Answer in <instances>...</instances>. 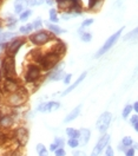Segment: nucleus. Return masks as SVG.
<instances>
[{
  "label": "nucleus",
  "instance_id": "f704fd0d",
  "mask_svg": "<svg viewBox=\"0 0 138 156\" xmlns=\"http://www.w3.org/2000/svg\"><path fill=\"white\" fill-rule=\"evenodd\" d=\"M67 144L71 148H77V147H79V141H78V138H70L67 141Z\"/></svg>",
  "mask_w": 138,
  "mask_h": 156
},
{
  "label": "nucleus",
  "instance_id": "423d86ee",
  "mask_svg": "<svg viewBox=\"0 0 138 156\" xmlns=\"http://www.w3.org/2000/svg\"><path fill=\"white\" fill-rule=\"evenodd\" d=\"M52 38L53 36L50 32H47V31H38V32L31 34L29 37L30 42L32 44L37 45V46H42V45L47 44L50 40H52Z\"/></svg>",
  "mask_w": 138,
  "mask_h": 156
},
{
  "label": "nucleus",
  "instance_id": "0eeeda50",
  "mask_svg": "<svg viewBox=\"0 0 138 156\" xmlns=\"http://www.w3.org/2000/svg\"><path fill=\"white\" fill-rule=\"evenodd\" d=\"M25 43H26V39L24 37H17V38L12 39L10 43H6V47H5L6 56L14 57Z\"/></svg>",
  "mask_w": 138,
  "mask_h": 156
},
{
  "label": "nucleus",
  "instance_id": "9b49d317",
  "mask_svg": "<svg viewBox=\"0 0 138 156\" xmlns=\"http://www.w3.org/2000/svg\"><path fill=\"white\" fill-rule=\"evenodd\" d=\"M0 89L5 93H13L15 91L20 89V85L17 83V80H12V79H4L1 83Z\"/></svg>",
  "mask_w": 138,
  "mask_h": 156
},
{
  "label": "nucleus",
  "instance_id": "ddd939ff",
  "mask_svg": "<svg viewBox=\"0 0 138 156\" xmlns=\"http://www.w3.org/2000/svg\"><path fill=\"white\" fill-rule=\"evenodd\" d=\"M60 107V104L58 102H47V103H42L37 110L42 112H50V111H54V110H58Z\"/></svg>",
  "mask_w": 138,
  "mask_h": 156
},
{
  "label": "nucleus",
  "instance_id": "4468645a",
  "mask_svg": "<svg viewBox=\"0 0 138 156\" xmlns=\"http://www.w3.org/2000/svg\"><path fill=\"white\" fill-rule=\"evenodd\" d=\"M90 136H91V133H90V130L89 129H82V130H79V145H85L87 144V142H89V140H90Z\"/></svg>",
  "mask_w": 138,
  "mask_h": 156
},
{
  "label": "nucleus",
  "instance_id": "bb28decb",
  "mask_svg": "<svg viewBox=\"0 0 138 156\" xmlns=\"http://www.w3.org/2000/svg\"><path fill=\"white\" fill-rule=\"evenodd\" d=\"M32 30H33L32 24H27V25H25V26H21L20 29H19V32L24 34H27V33H30Z\"/></svg>",
  "mask_w": 138,
  "mask_h": 156
},
{
  "label": "nucleus",
  "instance_id": "393cba45",
  "mask_svg": "<svg viewBox=\"0 0 138 156\" xmlns=\"http://www.w3.org/2000/svg\"><path fill=\"white\" fill-rule=\"evenodd\" d=\"M66 135L70 138H78L79 137V130L73 129V128H67L66 129Z\"/></svg>",
  "mask_w": 138,
  "mask_h": 156
},
{
  "label": "nucleus",
  "instance_id": "f8f14e48",
  "mask_svg": "<svg viewBox=\"0 0 138 156\" xmlns=\"http://www.w3.org/2000/svg\"><path fill=\"white\" fill-rule=\"evenodd\" d=\"M110 143V135L109 134H103V136L99 138L98 143L96 144V147L92 150V154L91 156H98L104 149L106 148V145Z\"/></svg>",
  "mask_w": 138,
  "mask_h": 156
},
{
  "label": "nucleus",
  "instance_id": "2f4dec72",
  "mask_svg": "<svg viewBox=\"0 0 138 156\" xmlns=\"http://www.w3.org/2000/svg\"><path fill=\"white\" fill-rule=\"evenodd\" d=\"M80 36H82V40L85 42V43H90L91 39H92V34L89 33V32H85V31Z\"/></svg>",
  "mask_w": 138,
  "mask_h": 156
},
{
  "label": "nucleus",
  "instance_id": "dca6fc26",
  "mask_svg": "<svg viewBox=\"0 0 138 156\" xmlns=\"http://www.w3.org/2000/svg\"><path fill=\"white\" fill-rule=\"evenodd\" d=\"M14 124V120L11 115H4L2 118L0 120V127L2 129H8Z\"/></svg>",
  "mask_w": 138,
  "mask_h": 156
},
{
  "label": "nucleus",
  "instance_id": "f03ea898",
  "mask_svg": "<svg viewBox=\"0 0 138 156\" xmlns=\"http://www.w3.org/2000/svg\"><path fill=\"white\" fill-rule=\"evenodd\" d=\"M60 57L62 56L54 53L52 51H49L47 53H45V55L42 56V58H40L39 62H38V65L40 66L42 70L50 71V70H52L54 66H57V64L60 62Z\"/></svg>",
  "mask_w": 138,
  "mask_h": 156
},
{
  "label": "nucleus",
  "instance_id": "cd10ccee",
  "mask_svg": "<svg viewBox=\"0 0 138 156\" xmlns=\"http://www.w3.org/2000/svg\"><path fill=\"white\" fill-rule=\"evenodd\" d=\"M31 15H32L31 10H26V11H24V12H21V13H20L19 19H20L21 22H25V20H27V19H29Z\"/></svg>",
  "mask_w": 138,
  "mask_h": 156
},
{
  "label": "nucleus",
  "instance_id": "72a5a7b5",
  "mask_svg": "<svg viewBox=\"0 0 138 156\" xmlns=\"http://www.w3.org/2000/svg\"><path fill=\"white\" fill-rule=\"evenodd\" d=\"M130 123L132 124V127H133V129L137 131L138 130V116L137 115H133V116H131V120H130Z\"/></svg>",
  "mask_w": 138,
  "mask_h": 156
},
{
  "label": "nucleus",
  "instance_id": "de8ad7c7",
  "mask_svg": "<svg viewBox=\"0 0 138 156\" xmlns=\"http://www.w3.org/2000/svg\"><path fill=\"white\" fill-rule=\"evenodd\" d=\"M73 156H85V154H83L82 151H74Z\"/></svg>",
  "mask_w": 138,
  "mask_h": 156
},
{
  "label": "nucleus",
  "instance_id": "ea45409f",
  "mask_svg": "<svg viewBox=\"0 0 138 156\" xmlns=\"http://www.w3.org/2000/svg\"><path fill=\"white\" fill-rule=\"evenodd\" d=\"M105 156H113V149L111 145H106V150H105Z\"/></svg>",
  "mask_w": 138,
  "mask_h": 156
},
{
  "label": "nucleus",
  "instance_id": "c756f323",
  "mask_svg": "<svg viewBox=\"0 0 138 156\" xmlns=\"http://www.w3.org/2000/svg\"><path fill=\"white\" fill-rule=\"evenodd\" d=\"M74 17H78V14H77V13H73V12H65V13L62 14V18H63L64 20H69V19L74 18Z\"/></svg>",
  "mask_w": 138,
  "mask_h": 156
},
{
  "label": "nucleus",
  "instance_id": "37998d69",
  "mask_svg": "<svg viewBox=\"0 0 138 156\" xmlns=\"http://www.w3.org/2000/svg\"><path fill=\"white\" fill-rule=\"evenodd\" d=\"M71 77H72V75L71 73H67V75H65L64 76V83L65 84H70V82H71Z\"/></svg>",
  "mask_w": 138,
  "mask_h": 156
},
{
  "label": "nucleus",
  "instance_id": "7c9ffc66",
  "mask_svg": "<svg viewBox=\"0 0 138 156\" xmlns=\"http://www.w3.org/2000/svg\"><path fill=\"white\" fill-rule=\"evenodd\" d=\"M45 0H27L26 1V5L27 6H39V5H42V2H44Z\"/></svg>",
  "mask_w": 138,
  "mask_h": 156
},
{
  "label": "nucleus",
  "instance_id": "39448f33",
  "mask_svg": "<svg viewBox=\"0 0 138 156\" xmlns=\"http://www.w3.org/2000/svg\"><path fill=\"white\" fill-rule=\"evenodd\" d=\"M27 98H29L27 93L25 92V90L20 88L18 91L10 93V97L7 98V103L10 104L11 107H21L22 104L26 103Z\"/></svg>",
  "mask_w": 138,
  "mask_h": 156
},
{
  "label": "nucleus",
  "instance_id": "c03bdc74",
  "mask_svg": "<svg viewBox=\"0 0 138 156\" xmlns=\"http://www.w3.org/2000/svg\"><path fill=\"white\" fill-rule=\"evenodd\" d=\"M54 143H57L58 147H62V145L65 144V142H64L63 138H59V137H56V138H54Z\"/></svg>",
  "mask_w": 138,
  "mask_h": 156
},
{
  "label": "nucleus",
  "instance_id": "9d476101",
  "mask_svg": "<svg viewBox=\"0 0 138 156\" xmlns=\"http://www.w3.org/2000/svg\"><path fill=\"white\" fill-rule=\"evenodd\" d=\"M12 138H14V141L17 142V144L19 147H24L29 142V130L25 128H18L13 131Z\"/></svg>",
  "mask_w": 138,
  "mask_h": 156
},
{
  "label": "nucleus",
  "instance_id": "4be33fe9",
  "mask_svg": "<svg viewBox=\"0 0 138 156\" xmlns=\"http://www.w3.org/2000/svg\"><path fill=\"white\" fill-rule=\"evenodd\" d=\"M104 0H89V5H87V8L89 10H97L102 5H103Z\"/></svg>",
  "mask_w": 138,
  "mask_h": 156
},
{
  "label": "nucleus",
  "instance_id": "a211bd4d",
  "mask_svg": "<svg viewBox=\"0 0 138 156\" xmlns=\"http://www.w3.org/2000/svg\"><path fill=\"white\" fill-rule=\"evenodd\" d=\"M80 111H82V105H78V107H76L72 111L70 112L66 117H65V120H64V122L65 123H69L71 122V121H73V120H76L79 115H80Z\"/></svg>",
  "mask_w": 138,
  "mask_h": 156
},
{
  "label": "nucleus",
  "instance_id": "7ed1b4c3",
  "mask_svg": "<svg viewBox=\"0 0 138 156\" xmlns=\"http://www.w3.org/2000/svg\"><path fill=\"white\" fill-rule=\"evenodd\" d=\"M58 5V10H62L65 12H73L78 15L82 14L83 5L80 0H56Z\"/></svg>",
  "mask_w": 138,
  "mask_h": 156
},
{
  "label": "nucleus",
  "instance_id": "a19ab883",
  "mask_svg": "<svg viewBox=\"0 0 138 156\" xmlns=\"http://www.w3.org/2000/svg\"><path fill=\"white\" fill-rule=\"evenodd\" d=\"M93 19H86L84 22H82V27H86V26H90V25H92L93 24Z\"/></svg>",
  "mask_w": 138,
  "mask_h": 156
},
{
  "label": "nucleus",
  "instance_id": "4c0bfd02",
  "mask_svg": "<svg viewBox=\"0 0 138 156\" xmlns=\"http://www.w3.org/2000/svg\"><path fill=\"white\" fill-rule=\"evenodd\" d=\"M42 22L40 20V18H38V19H35L33 24H32V26H33V29H35V30H40V27H42Z\"/></svg>",
  "mask_w": 138,
  "mask_h": 156
},
{
  "label": "nucleus",
  "instance_id": "3c124183",
  "mask_svg": "<svg viewBox=\"0 0 138 156\" xmlns=\"http://www.w3.org/2000/svg\"><path fill=\"white\" fill-rule=\"evenodd\" d=\"M0 33H1V27H0Z\"/></svg>",
  "mask_w": 138,
  "mask_h": 156
},
{
  "label": "nucleus",
  "instance_id": "412c9836",
  "mask_svg": "<svg viewBox=\"0 0 138 156\" xmlns=\"http://www.w3.org/2000/svg\"><path fill=\"white\" fill-rule=\"evenodd\" d=\"M64 76H65V72L62 69H56V71L50 76V79L51 80H60L64 78Z\"/></svg>",
  "mask_w": 138,
  "mask_h": 156
},
{
  "label": "nucleus",
  "instance_id": "1a4fd4ad",
  "mask_svg": "<svg viewBox=\"0 0 138 156\" xmlns=\"http://www.w3.org/2000/svg\"><path fill=\"white\" fill-rule=\"evenodd\" d=\"M111 120H112V115H111L109 111L103 112V114L99 116V118H98V121H97L96 127H97V129L99 130V133H100V134H105L106 133V130H107V129H109V127H110Z\"/></svg>",
  "mask_w": 138,
  "mask_h": 156
},
{
  "label": "nucleus",
  "instance_id": "6e6552de",
  "mask_svg": "<svg viewBox=\"0 0 138 156\" xmlns=\"http://www.w3.org/2000/svg\"><path fill=\"white\" fill-rule=\"evenodd\" d=\"M123 30H124V27H122L120 30H118L116 33H113L110 38H109V39H107V40H106L105 44L103 45V46L98 50V52L96 53V58H99L100 56H103L104 53H106L110 49H112V46L116 44L117 40L119 39V37H120V34H122V31H123Z\"/></svg>",
  "mask_w": 138,
  "mask_h": 156
},
{
  "label": "nucleus",
  "instance_id": "20e7f679",
  "mask_svg": "<svg viewBox=\"0 0 138 156\" xmlns=\"http://www.w3.org/2000/svg\"><path fill=\"white\" fill-rule=\"evenodd\" d=\"M40 77H42V69L35 63L30 64L24 75V79L26 83H35Z\"/></svg>",
  "mask_w": 138,
  "mask_h": 156
},
{
  "label": "nucleus",
  "instance_id": "58836bf2",
  "mask_svg": "<svg viewBox=\"0 0 138 156\" xmlns=\"http://www.w3.org/2000/svg\"><path fill=\"white\" fill-rule=\"evenodd\" d=\"M21 0H17V2H15V13L17 14H20L21 12H22V5H21L20 2Z\"/></svg>",
  "mask_w": 138,
  "mask_h": 156
},
{
  "label": "nucleus",
  "instance_id": "a878e982",
  "mask_svg": "<svg viewBox=\"0 0 138 156\" xmlns=\"http://www.w3.org/2000/svg\"><path fill=\"white\" fill-rule=\"evenodd\" d=\"M37 153H38V156H49L47 149H46L45 145L42 144V143L37 144Z\"/></svg>",
  "mask_w": 138,
  "mask_h": 156
},
{
  "label": "nucleus",
  "instance_id": "c9c22d12",
  "mask_svg": "<svg viewBox=\"0 0 138 156\" xmlns=\"http://www.w3.org/2000/svg\"><path fill=\"white\" fill-rule=\"evenodd\" d=\"M136 34H137V29L132 30V32H129V33L124 37V40H131V39H133V38L136 37Z\"/></svg>",
  "mask_w": 138,
  "mask_h": 156
},
{
  "label": "nucleus",
  "instance_id": "f257e3e1",
  "mask_svg": "<svg viewBox=\"0 0 138 156\" xmlns=\"http://www.w3.org/2000/svg\"><path fill=\"white\" fill-rule=\"evenodd\" d=\"M0 75L4 79L17 80V70H15V59L12 56H6L1 60Z\"/></svg>",
  "mask_w": 138,
  "mask_h": 156
},
{
  "label": "nucleus",
  "instance_id": "f3484780",
  "mask_svg": "<svg viewBox=\"0 0 138 156\" xmlns=\"http://www.w3.org/2000/svg\"><path fill=\"white\" fill-rule=\"evenodd\" d=\"M86 75H87V72H86V71H85V72H83V73H82V75H80V76L78 77V79H77V80L74 82L72 85H71V86H69L67 89L64 91V92H63V96H65V95H69V93H70L71 91H73V90L76 89V88H77V86H78V85H79V84H80V83L83 82V80H84L85 77H86Z\"/></svg>",
  "mask_w": 138,
  "mask_h": 156
},
{
  "label": "nucleus",
  "instance_id": "2eb2a0df",
  "mask_svg": "<svg viewBox=\"0 0 138 156\" xmlns=\"http://www.w3.org/2000/svg\"><path fill=\"white\" fill-rule=\"evenodd\" d=\"M50 51H52V52L57 53V55H59V56H63L64 53L66 52V45L64 44L62 40L57 39V43H56V45L51 47V50H50Z\"/></svg>",
  "mask_w": 138,
  "mask_h": 156
},
{
  "label": "nucleus",
  "instance_id": "c85d7f7f",
  "mask_svg": "<svg viewBox=\"0 0 138 156\" xmlns=\"http://www.w3.org/2000/svg\"><path fill=\"white\" fill-rule=\"evenodd\" d=\"M50 20L54 24H57V22H59V19H58V15H57V11L54 10V8H51L50 10Z\"/></svg>",
  "mask_w": 138,
  "mask_h": 156
},
{
  "label": "nucleus",
  "instance_id": "473e14b6",
  "mask_svg": "<svg viewBox=\"0 0 138 156\" xmlns=\"http://www.w3.org/2000/svg\"><path fill=\"white\" fill-rule=\"evenodd\" d=\"M131 111H132V105L131 104H127V105H125V108H124V110H123V118H126L127 116L131 114Z\"/></svg>",
  "mask_w": 138,
  "mask_h": 156
},
{
  "label": "nucleus",
  "instance_id": "79ce46f5",
  "mask_svg": "<svg viewBox=\"0 0 138 156\" xmlns=\"http://www.w3.org/2000/svg\"><path fill=\"white\" fill-rule=\"evenodd\" d=\"M125 156H135V149L131 147V148H127L125 150Z\"/></svg>",
  "mask_w": 138,
  "mask_h": 156
},
{
  "label": "nucleus",
  "instance_id": "e433bc0d",
  "mask_svg": "<svg viewBox=\"0 0 138 156\" xmlns=\"http://www.w3.org/2000/svg\"><path fill=\"white\" fill-rule=\"evenodd\" d=\"M54 155L56 156H66V151H65V149H63L62 147H59V148H57L54 151Z\"/></svg>",
  "mask_w": 138,
  "mask_h": 156
},
{
  "label": "nucleus",
  "instance_id": "6ab92c4d",
  "mask_svg": "<svg viewBox=\"0 0 138 156\" xmlns=\"http://www.w3.org/2000/svg\"><path fill=\"white\" fill-rule=\"evenodd\" d=\"M132 144H133V140H132L130 136H126V137H124V138L122 140V142L119 143L118 149H119L120 151H125L127 148H131Z\"/></svg>",
  "mask_w": 138,
  "mask_h": 156
},
{
  "label": "nucleus",
  "instance_id": "49530a36",
  "mask_svg": "<svg viewBox=\"0 0 138 156\" xmlns=\"http://www.w3.org/2000/svg\"><path fill=\"white\" fill-rule=\"evenodd\" d=\"M132 109H133V110H135L136 112L138 111V103H137V102H135V103H133V105H132Z\"/></svg>",
  "mask_w": 138,
  "mask_h": 156
},
{
  "label": "nucleus",
  "instance_id": "b1692460",
  "mask_svg": "<svg viewBox=\"0 0 138 156\" xmlns=\"http://www.w3.org/2000/svg\"><path fill=\"white\" fill-rule=\"evenodd\" d=\"M15 32H5V33H0V43H5L7 40H10L11 38L15 37Z\"/></svg>",
  "mask_w": 138,
  "mask_h": 156
},
{
  "label": "nucleus",
  "instance_id": "5701e85b",
  "mask_svg": "<svg viewBox=\"0 0 138 156\" xmlns=\"http://www.w3.org/2000/svg\"><path fill=\"white\" fill-rule=\"evenodd\" d=\"M46 26L50 29V31L53 32L54 34H60V33H64V32H66V30H63V29H60L58 25H56V24H49V22H46Z\"/></svg>",
  "mask_w": 138,
  "mask_h": 156
},
{
  "label": "nucleus",
  "instance_id": "a18cd8bd",
  "mask_svg": "<svg viewBox=\"0 0 138 156\" xmlns=\"http://www.w3.org/2000/svg\"><path fill=\"white\" fill-rule=\"evenodd\" d=\"M57 148H59V147H58V144H57V143H52V144L50 145V150H51V151H54V150H56Z\"/></svg>",
  "mask_w": 138,
  "mask_h": 156
},
{
  "label": "nucleus",
  "instance_id": "09e8293b",
  "mask_svg": "<svg viewBox=\"0 0 138 156\" xmlns=\"http://www.w3.org/2000/svg\"><path fill=\"white\" fill-rule=\"evenodd\" d=\"M45 1H46V4H47V5H53V4H54V1H53V0H45Z\"/></svg>",
  "mask_w": 138,
  "mask_h": 156
},
{
  "label": "nucleus",
  "instance_id": "aec40b11",
  "mask_svg": "<svg viewBox=\"0 0 138 156\" xmlns=\"http://www.w3.org/2000/svg\"><path fill=\"white\" fill-rule=\"evenodd\" d=\"M11 138H12V134L8 135V133H6L4 130H0V147H4L5 144H7Z\"/></svg>",
  "mask_w": 138,
  "mask_h": 156
},
{
  "label": "nucleus",
  "instance_id": "8fccbe9b",
  "mask_svg": "<svg viewBox=\"0 0 138 156\" xmlns=\"http://www.w3.org/2000/svg\"><path fill=\"white\" fill-rule=\"evenodd\" d=\"M1 5H2V0H0V6H1Z\"/></svg>",
  "mask_w": 138,
  "mask_h": 156
}]
</instances>
